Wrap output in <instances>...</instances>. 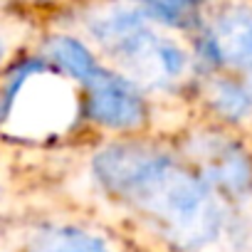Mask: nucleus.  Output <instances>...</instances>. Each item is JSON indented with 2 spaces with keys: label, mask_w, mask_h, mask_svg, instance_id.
Segmentation results:
<instances>
[{
  "label": "nucleus",
  "mask_w": 252,
  "mask_h": 252,
  "mask_svg": "<svg viewBox=\"0 0 252 252\" xmlns=\"http://www.w3.org/2000/svg\"><path fill=\"white\" fill-rule=\"evenodd\" d=\"M99 183L149 215L181 250H200L222 227V208L208 183L171 156L136 144H116L94 158Z\"/></svg>",
  "instance_id": "nucleus-1"
},
{
  "label": "nucleus",
  "mask_w": 252,
  "mask_h": 252,
  "mask_svg": "<svg viewBox=\"0 0 252 252\" xmlns=\"http://www.w3.org/2000/svg\"><path fill=\"white\" fill-rule=\"evenodd\" d=\"M3 121L18 119L28 134H55L62 131L74 114L72 92L50 77L37 64L25 67L10 82L3 99Z\"/></svg>",
  "instance_id": "nucleus-2"
},
{
  "label": "nucleus",
  "mask_w": 252,
  "mask_h": 252,
  "mask_svg": "<svg viewBox=\"0 0 252 252\" xmlns=\"http://www.w3.org/2000/svg\"><path fill=\"white\" fill-rule=\"evenodd\" d=\"M87 114L94 121L109 126V129H134L144 121V99L126 77L99 67V72L87 82Z\"/></svg>",
  "instance_id": "nucleus-3"
},
{
  "label": "nucleus",
  "mask_w": 252,
  "mask_h": 252,
  "mask_svg": "<svg viewBox=\"0 0 252 252\" xmlns=\"http://www.w3.org/2000/svg\"><path fill=\"white\" fill-rule=\"evenodd\" d=\"M121 64L129 69V74H134L139 82L149 87H166L168 82L183 74L186 52L176 42L161 40L158 35L151 32L121 60Z\"/></svg>",
  "instance_id": "nucleus-4"
},
{
  "label": "nucleus",
  "mask_w": 252,
  "mask_h": 252,
  "mask_svg": "<svg viewBox=\"0 0 252 252\" xmlns=\"http://www.w3.org/2000/svg\"><path fill=\"white\" fill-rule=\"evenodd\" d=\"M205 47L218 62L252 69V13L245 8L225 10L208 32Z\"/></svg>",
  "instance_id": "nucleus-5"
},
{
  "label": "nucleus",
  "mask_w": 252,
  "mask_h": 252,
  "mask_svg": "<svg viewBox=\"0 0 252 252\" xmlns=\"http://www.w3.org/2000/svg\"><path fill=\"white\" fill-rule=\"evenodd\" d=\"M89 30H92L94 40L106 52H111L116 60L126 57L151 32L144 13L134 10V8H111V10L96 15L89 23Z\"/></svg>",
  "instance_id": "nucleus-6"
},
{
  "label": "nucleus",
  "mask_w": 252,
  "mask_h": 252,
  "mask_svg": "<svg viewBox=\"0 0 252 252\" xmlns=\"http://www.w3.org/2000/svg\"><path fill=\"white\" fill-rule=\"evenodd\" d=\"M198 161L205 171V176L232 193H242L245 188H250L252 183V168L250 161L245 158V154L220 139H203L198 144Z\"/></svg>",
  "instance_id": "nucleus-7"
},
{
  "label": "nucleus",
  "mask_w": 252,
  "mask_h": 252,
  "mask_svg": "<svg viewBox=\"0 0 252 252\" xmlns=\"http://www.w3.org/2000/svg\"><path fill=\"white\" fill-rule=\"evenodd\" d=\"M28 252H111V250L94 232L69 225H52L37 230L30 237Z\"/></svg>",
  "instance_id": "nucleus-8"
},
{
  "label": "nucleus",
  "mask_w": 252,
  "mask_h": 252,
  "mask_svg": "<svg viewBox=\"0 0 252 252\" xmlns=\"http://www.w3.org/2000/svg\"><path fill=\"white\" fill-rule=\"evenodd\" d=\"M47 55L64 74H69L72 79H79L84 84L99 72V64L94 62L92 52L74 37H64V35L52 37L47 42Z\"/></svg>",
  "instance_id": "nucleus-9"
},
{
  "label": "nucleus",
  "mask_w": 252,
  "mask_h": 252,
  "mask_svg": "<svg viewBox=\"0 0 252 252\" xmlns=\"http://www.w3.org/2000/svg\"><path fill=\"white\" fill-rule=\"evenodd\" d=\"M144 15L171 25V28H188L198 20V3L200 0H136Z\"/></svg>",
  "instance_id": "nucleus-10"
},
{
  "label": "nucleus",
  "mask_w": 252,
  "mask_h": 252,
  "mask_svg": "<svg viewBox=\"0 0 252 252\" xmlns=\"http://www.w3.org/2000/svg\"><path fill=\"white\" fill-rule=\"evenodd\" d=\"M210 96H213L215 109L227 119H242L250 111V104H252L250 92L237 87L235 82H215Z\"/></svg>",
  "instance_id": "nucleus-11"
},
{
  "label": "nucleus",
  "mask_w": 252,
  "mask_h": 252,
  "mask_svg": "<svg viewBox=\"0 0 252 252\" xmlns=\"http://www.w3.org/2000/svg\"><path fill=\"white\" fill-rule=\"evenodd\" d=\"M247 92H250V96H252V69H250V84H247Z\"/></svg>",
  "instance_id": "nucleus-12"
},
{
  "label": "nucleus",
  "mask_w": 252,
  "mask_h": 252,
  "mask_svg": "<svg viewBox=\"0 0 252 252\" xmlns=\"http://www.w3.org/2000/svg\"><path fill=\"white\" fill-rule=\"evenodd\" d=\"M0 60H3V42H0Z\"/></svg>",
  "instance_id": "nucleus-13"
}]
</instances>
